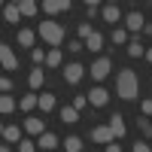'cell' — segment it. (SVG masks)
I'll return each mask as SVG.
<instances>
[{"instance_id":"6da1fadb","label":"cell","mask_w":152,"mask_h":152,"mask_svg":"<svg viewBox=\"0 0 152 152\" xmlns=\"http://www.w3.org/2000/svg\"><path fill=\"white\" fill-rule=\"evenodd\" d=\"M116 91H119L122 100H137V97H140V79H137V73L131 67L119 70V76H116Z\"/></svg>"},{"instance_id":"7a4b0ae2","label":"cell","mask_w":152,"mask_h":152,"mask_svg":"<svg viewBox=\"0 0 152 152\" xmlns=\"http://www.w3.org/2000/svg\"><path fill=\"white\" fill-rule=\"evenodd\" d=\"M37 34L43 37V40L52 46V49H58L61 46V40H64V28H61L58 21H52V18H46V21H40V28H37Z\"/></svg>"},{"instance_id":"3957f363","label":"cell","mask_w":152,"mask_h":152,"mask_svg":"<svg viewBox=\"0 0 152 152\" xmlns=\"http://www.w3.org/2000/svg\"><path fill=\"white\" fill-rule=\"evenodd\" d=\"M110 70H113V61H110V58H97L88 73H91V79H94V82H104L107 76H110Z\"/></svg>"},{"instance_id":"277c9868","label":"cell","mask_w":152,"mask_h":152,"mask_svg":"<svg viewBox=\"0 0 152 152\" xmlns=\"http://www.w3.org/2000/svg\"><path fill=\"white\" fill-rule=\"evenodd\" d=\"M88 104H91L94 110H104V107L110 104V94H107V88H104V85H94L91 91H88Z\"/></svg>"},{"instance_id":"5b68a950","label":"cell","mask_w":152,"mask_h":152,"mask_svg":"<svg viewBox=\"0 0 152 152\" xmlns=\"http://www.w3.org/2000/svg\"><path fill=\"white\" fill-rule=\"evenodd\" d=\"M91 140L94 143H116V134H113V128L110 125H97V128H91Z\"/></svg>"},{"instance_id":"8992f818","label":"cell","mask_w":152,"mask_h":152,"mask_svg":"<svg viewBox=\"0 0 152 152\" xmlns=\"http://www.w3.org/2000/svg\"><path fill=\"white\" fill-rule=\"evenodd\" d=\"M125 24H128V34H137V31H143V28H146V18H143V12L131 9L128 15H125Z\"/></svg>"},{"instance_id":"52a82bcc","label":"cell","mask_w":152,"mask_h":152,"mask_svg":"<svg viewBox=\"0 0 152 152\" xmlns=\"http://www.w3.org/2000/svg\"><path fill=\"white\" fill-rule=\"evenodd\" d=\"M82 76H85V67H82V64H76V61H73V64H64V82L76 85Z\"/></svg>"},{"instance_id":"ba28073f","label":"cell","mask_w":152,"mask_h":152,"mask_svg":"<svg viewBox=\"0 0 152 152\" xmlns=\"http://www.w3.org/2000/svg\"><path fill=\"white\" fill-rule=\"evenodd\" d=\"M0 64H3V70H9V73L18 67V58H15V52H12V49H9L6 43L0 46Z\"/></svg>"},{"instance_id":"9c48e42d","label":"cell","mask_w":152,"mask_h":152,"mask_svg":"<svg viewBox=\"0 0 152 152\" xmlns=\"http://www.w3.org/2000/svg\"><path fill=\"white\" fill-rule=\"evenodd\" d=\"M40 9L49 12V15H58V12H67L70 9V0H43Z\"/></svg>"},{"instance_id":"30bf717a","label":"cell","mask_w":152,"mask_h":152,"mask_svg":"<svg viewBox=\"0 0 152 152\" xmlns=\"http://www.w3.org/2000/svg\"><path fill=\"white\" fill-rule=\"evenodd\" d=\"M24 131H28L31 137H43V134H46V122L37 119V116H28V122H24Z\"/></svg>"},{"instance_id":"8fae6325","label":"cell","mask_w":152,"mask_h":152,"mask_svg":"<svg viewBox=\"0 0 152 152\" xmlns=\"http://www.w3.org/2000/svg\"><path fill=\"white\" fill-rule=\"evenodd\" d=\"M0 134H3L6 143H21V128H15V125H3Z\"/></svg>"},{"instance_id":"7c38bea8","label":"cell","mask_w":152,"mask_h":152,"mask_svg":"<svg viewBox=\"0 0 152 152\" xmlns=\"http://www.w3.org/2000/svg\"><path fill=\"white\" fill-rule=\"evenodd\" d=\"M58 119L64 125H73V122H79V110H76V107H61L58 110Z\"/></svg>"},{"instance_id":"4fadbf2b","label":"cell","mask_w":152,"mask_h":152,"mask_svg":"<svg viewBox=\"0 0 152 152\" xmlns=\"http://www.w3.org/2000/svg\"><path fill=\"white\" fill-rule=\"evenodd\" d=\"M100 15H104V21H107V24H116V21L122 18V9H119L116 3H107V6H104V12H100Z\"/></svg>"},{"instance_id":"5bb4252c","label":"cell","mask_w":152,"mask_h":152,"mask_svg":"<svg viewBox=\"0 0 152 152\" xmlns=\"http://www.w3.org/2000/svg\"><path fill=\"white\" fill-rule=\"evenodd\" d=\"M15 6L21 15H37L40 12V3H34V0H15Z\"/></svg>"},{"instance_id":"9a60e30c","label":"cell","mask_w":152,"mask_h":152,"mask_svg":"<svg viewBox=\"0 0 152 152\" xmlns=\"http://www.w3.org/2000/svg\"><path fill=\"white\" fill-rule=\"evenodd\" d=\"M34 107L40 110V94H34V91H31V94H24V97L18 100V110H28V113H31Z\"/></svg>"},{"instance_id":"2e32d148","label":"cell","mask_w":152,"mask_h":152,"mask_svg":"<svg viewBox=\"0 0 152 152\" xmlns=\"http://www.w3.org/2000/svg\"><path fill=\"white\" fill-rule=\"evenodd\" d=\"M3 18H6L9 24H18V18H21L18 6H15V3H3Z\"/></svg>"},{"instance_id":"e0dca14e","label":"cell","mask_w":152,"mask_h":152,"mask_svg":"<svg viewBox=\"0 0 152 152\" xmlns=\"http://www.w3.org/2000/svg\"><path fill=\"white\" fill-rule=\"evenodd\" d=\"M28 82H31V88L37 91L43 82H46V76H43V67H31V76H28Z\"/></svg>"},{"instance_id":"ac0fdd59","label":"cell","mask_w":152,"mask_h":152,"mask_svg":"<svg viewBox=\"0 0 152 152\" xmlns=\"http://www.w3.org/2000/svg\"><path fill=\"white\" fill-rule=\"evenodd\" d=\"M55 104H58V100H55V94H52V91H43V94H40V110H43V113H52V110H55Z\"/></svg>"},{"instance_id":"d6986e66","label":"cell","mask_w":152,"mask_h":152,"mask_svg":"<svg viewBox=\"0 0 152 152\" xmlns=\"http://www.w3.org/2000/svg\"><path fill=\"white\" fill-rule=\"evenodd\" d=\"M37 146H40V149H55V146H58V137H55L52 131H46L40 140H37Z\"/></svg>"},{"instance_id":"ffe728a7","label":"cell","mask_w":152,"mask_h":152,"mask_svg":"<svg viewBox=\"0 0 152 152\" xmlns=\"http://www.w3.org/2000/svg\"><path fill=\"white\" fill-rule=\"evenodd\" d=\"M110 128H113V134H116V137H125V134H128V131H125V119L119 116V113L110 119Z\"/></svg>"},{"instance_id":"44dd1931","label":"cell","mask_w":152,"mask_h":152,"mask_svg":"<svg viewBox=\"0 0 152 152\" xmlns=\"http://www.w3.org/2000/svg\"><path fill=\"white\" fill-rule=\"evenodd\" d=\"M100 46H104V34H91L85 40V49L88 52H100Z\"/></svg>"},{"instance_id":"7402d4cb","label":"cell","mask_w":152,"mask_h":152,"mask_svg":"<svg viewBox=\"0 0 152 152\" xmlns=\"http://www.w3.org/2000/svg\"><path fill=\"white\" fill-rule=\"evenodd\" d=\"M34 40H37V34H34V31H28V28H24V31H18V43H21V46L37 49V46H34Z\"/></svg>"},{"instance_id":"603a6c76","label":"cell","mask_w":152,"mask_h":152,"mask_svg":"<svg viewBox=\"0 0 152 152\" xmlns=\"http://www.w3.org/2000/svg\"><path fill=\"white\" fill-rule=\"evenodd\" d=\"M12 110H18V104L12 100V94H3L0 97V113H12Z\"/></svg>"},{"instance_id":"cb8c5ba5","label":"cell","mask_w":152,"mask_h":152,"mask_svg":"<svg viewBox=\"0 0 152 152\" xmlns=\"http://www.w3.org/2000/svg\"><path fill=\"white\" fill-rule=\"evenodd\" d=\"M64 152H82V140L79 137H67L64 140Z\"/></svg>"},{"instance_id":"d4e9b609","label":"cell","mask_w":152,"mask_h":152,"mask_svg":"<svg viewBox=\"0 0 152 152\" xmlns=\"http://www.w3.org/2000/svg\"><path fill=\"white\" fill-rule=\"evenodd\" d=\"M58 64H61V49L46 52V67H58Z\"/></svg>"},{"instance_id":"484cf974","label":"cell","mask_w":152,"mask_h":152,"mask_svg":"<svg viewBox=\"0 0 152 152\" xmlns=\"http://www.w3.org/2000/svg\"><path fill=\"white\" fill-rule=\"evenodd\" d=\"M128 52H131V58H146V49L137 43V40H131V43H128Z\"/></svg>"},{"instance_id":"4316f807","label":"cell","mask_w":152,"mask_h":152,"mask_svg":"<svg viewBox=\"0 0 152 152\" xmlns=\"http://www.w3.org/2000/svg\"><path fill=\"white\" fill-rule=\"evenodd\" d=\"M110 37H113V43H116V46H125V43H128V31H122V28H116Z\"/></svg>"},{"instance_id":"83f0119b","label":"cell","mask_w":152,"mask_h":152,"mask_svg":"<svg viewBox=\"0 0 152 152\" xmlns=\"http://www.w3.org/2000/svg\"><path fill=\"white\" fill-rule=\"evenodd\" d=\"M34 67H40V64H46V52H43V49H34Z\"/></svg>"},{"instance_id":"f1b7e54d","label":"cell","mask_w":152,"mask_h":152,"mask_svg":"<svg viewBox=\"0 0 152 152\" xmlns=\"http://www.w3.org/2000/svg\"><path fill=\"white\" fill-rule=\"evenodd\" d=\"M73 107L82 113V107H88V94H76V97H73Z\"/></svg>"},{"instance_id":"f546056e","label":"cell","mask_w":152,"mask_h":152,"mask_svg":"<svg viewBox=\"0 0 152 152\" xmlns=\"http://www.w3.org/2000/svg\"><path fill=\"white\" fill-rule=\"evenodd\" d=\"M137 128H140V131H146V134H152V122H149L146 116H140V119H137Z\"/></svg>"},{"instance_id":"4dcf8cb0","label":"cell","mask_w":152,"mask_h":152,"mask_svg":"<svg viewBox=\"0 0 152 152\" xmlns=\"http://www.w3.org/2000/svg\"><path fill=\"white\" fill-rule=\"evenodd\" d=\"M140 113L146 119H152V100H140Z\"/></svg>"},{"instance_id":"1f68e13d","label":"cell","mask_w":152,"mask_h":152,"mask_svg":"<svg viewBox=\"0 0 152 152\" xmlns=\"http://www.w3.org/2000/svg\"><path fill=\"white\" fill-rule=\"evenodd\" d=\"M79 34H82V40H88V37H91V34H97V31L91 28V24H79Z\"/></svg>"},{"instance_id":"d6a6232c","label":"cell","mask_w":152,"mask_h":152,"mask_svg":"<svg viewBox=\"0 0 152 152\" xmlns=\"http://www.w3.org/2000/svg\"><path fill=\"white\" fill-rule=\"evenodd\" d=\"M131 152H152V149H149V143H143V140H137V143L131 146Z\"/></svg>"},{"instance_id":"836d02e7","label":"cell","mask_w":152,"mask_h":152,"mask_svg":"<svg viewBox=\"0 0 152 152\" xmlns=\"http://www.w3.org/2000/svg\"><path fill=\"white\" fill-rule=\"evenodd\" d=\"M0 91H3V94H9V91H12V82H9V76H3V79H0Z\"/></svg>"},{"instance_id":"e575fe53","label":"cell","mask_w":152,"mask_h":152,"mask_svg":"<svg viewBox=\"0 0 152 152\" xmlns=\"http://www.w3.org/2000/svg\"><path fill=\"white\" fill-rule=\"evenodd\" d=\"M18 152H34V140H21L18 143Z\"/></svg>"},{"instance_id":"d590c367","label":"cell","mask_w":152,"mask_h":152,"mask_svg":"<svg viewBox=\"0 0 152 152\" xmlns=\"http://www.w3.org/2000/svg\"><path fill=\"white\" fill-rule=\"evenodd\" d=\"M107 152H122V149H119V143H110V146H107Z\"/></svg>"},{"instance_id":"8d00e7d4","label":"cell","mask_w":152,"mask_h":152,"mask_svg":"<svg viewBox=\"0 0 152 152\" xmlns=\"http://www.w3.org/2000/svg\"><path fill=\"white\" fill-rule=\"evenodd\" d=\"M146 61H152V49H146Z\"/></svg>"},{"instance_id":"74e56055","label":"cell","mask_w":152,"mask_h":152,"mask_svg":"<svg viewBox=\"0 0 152 152\" xmlns=\"http://www.w3.org/2000/svg\"><path fill=\"white\" fill-rule=\"evenodd\" d=\"M149 122H152V119H149Z\"/></svg>"}]
</instances>
